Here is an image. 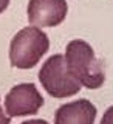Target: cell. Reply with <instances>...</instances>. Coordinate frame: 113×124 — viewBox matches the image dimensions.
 Returning a JSON list of instances; mask_svg holds the SVG:
<instances>
[{"label": "cell", "instance_id": "6da1fadb", "mask_svg": "<svg viewBox=\"0 0 113 124\" xmlns=\"http://www.w3.org/2000/svg\"><path fill=\"white\" fill-rule=\"evenodd\" d=\"M64 57L68 73L76 78L81 85H85L91 90L102 87L105 73L101 62L96 59V54L90 44L81 39L68 42Z\"/></svg>", "mask_w": 113, "mask_h": 124}, {"label": "cell", "instance_id": "7a4b0ae2", "mask_svg": "<svg viewBox=\"0 0 113 124\" xmlns=\"http://www.w3.org/2000/svg\"><path fill=\"white\" fill-rule=\"evenodd\" d=\"M50 48V39L39 26H26L11 39L9 62L20 70L36 67Z\"/></svg>", "mask_w": 113, "mask_h": 124}, {"label": "cell", "instance_id": "3957f363", "mask_svg": "<svg viewBox=\"0 0 113 124\" xmlns=\"http://www.w3.org/2000/svg\"><path fill=\"white\" fill-rule=\"evenodd\" d=\"M37 76L45 92L53 98H70L81 92L79 81L68 73L62 54L50 56L39 70Z\"/></svg>", "mask_w": 113, "mask_h": 124}, {"label": "cell", "instance_id": "277c9868", "mask_svg": "<svg viewBox=\"0 0 113 124\" xmlns=\"http://www.w3.org/2000/svg\"><path fill=\"white\" fill-rule=\"evenodd\" d=\"M42 106L44 96L31 82H23L13 87L5 98V110L9 118L34 115L40 110Z\"/></svg>", "mask_w": 113, "mask_h": 124}, {"label": "cell", "instance_id": "5b68a950", "mask_svg": "<svg viewBox=\"0 0 113 124\" xmlns=\"http://www.w3.org/2000/svg\"><path fill=\"white\" fill-rule=\"evenodd\" d=\"M68 5L65 0H30L28 22L33 26H57L65 20Z\"/></svg>", "mask_w": 113, "mask_h": 124}, {"label": "cell", "instance_id": "8992f818", "mask_svg": "<svg viewBox=\"0 0 113 124\" xmlns=\"http://www.w3.org/2000/svg\"><path fill=\"white\" fill-rule=\"evenodd\" d=\"M96 107L88 99H77L60 106L54 113V124H95Z\"/></svg>", "mask_w": 113, "mask_h": 124}, {"label": "cell", "instance_id": "52a82bcc", "mask_svg": "<svg viewBox=\"0 0 113 124\" xmlns=\"http://www.w3.org/2000/svg\"><path fill=\"white\" fill-rule=\"evenodd\" d=\"M101 124H113V106L108 107L107 110H105V113L102 115Z\"/></svg>", "mask_w": 113, "mask_h": 124}, {"label": "cell", "instance_id": "ba28073f", "mask_svg": "<svg viewBox=\"0 0 113 124\" xmlns=\"http://www.w3.org/2000/svg\"><path fill=\"white\" fill-rule=\"evenodd\" d=\"M9 123H11V118L8 115H5L2 106H0V124H9Z\"/></svg>", "mask_w": 113, "mask_h": 124}, {"label": "cell", "instance_id": "9c48e42d", "mask_svg": "<svg viewBox=\"0 0 113 124\" xmlns=\"http://www.w3.org/2000/svg\"><path fill=\"white\" fill-rule=\"evenodd\" d=\"M20 124H48L45 119H28V121H23Z\"/></svg>", "mask_w": 113, "mask_h": 124}, {"label": "cell", "instance_id": "30bf717a", "mask_svg": "<svg viewBox=\"0 0 113 124\" xmlns=\"http://www.w3.org/2000/svg\"><path fill=\"white\" fill-rule=\"evenodd\" d=\"M8 5H9V0H0V14L8 8Z\"/></svg>", "mask_w": 113, "mask_h": 124}]
</instances>
